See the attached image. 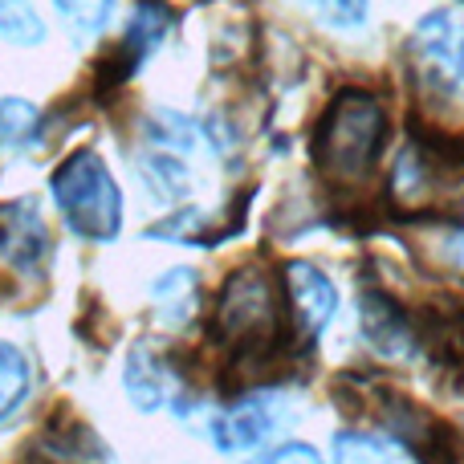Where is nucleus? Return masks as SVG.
<instances>
[{
  "label": "nucleus",
  "mask_w": 464,
  "mask_h": 464,
  "mask_svg": "<svg viewBox=\"0 0 464 464\" xmlns=\"http://www.w3.org/2000/svg\"><path fill=\"white\" fill-rule=\"evenodd\" d=\"M387 143V111L367 90H346L330 102L314 139V163L330 184H359L371 176Z\"/></svg>",
  "instance_id": "nucleus-1"
},
{
  "label": "nucleus",
  "mask_w": 464,
  "mask_h": 464,
  "mask_svg": "<svg viewBox=\"0 0 464 464\" xmlns=\"http://www.w3.org/2000/svg\"><path fill=\"white\" fill-rule=\"evenodd\" d=\"M53 200L70 228L86 240H114L122 228V196L94 151H78L57 168Z\"/></svg>",
  "instance_id": "nucleus-2"
},
{
  "label": "nucleus",
  "mask_w": 464,
  "mask_h": 464,
  "mask_svg": "<svg viewBox=\"0 0 464 464\" xmlns=\"http://www.w3.org/2000/svg\"><path fill=\"white\" fill-rule=\"evenodd\" d=\"M281 310H277V289L261 269H240L228 277L225 294L217 302V334L232 351L256 354L277 338Z\"/></svg>",
  "instance_id": "nucleus-3"
},
{
  "label": "nucleus",
  "mask_w": 464,
  "mask_h": 464,
  "mask_svg": "<svg viewBox=\"0 0 464 464\" xmlns=\"http://www.w3.org/2000/svg\"><path fill=\"white\" fill-rule=\"evenodd\" d=\"M420 82L432 90H457L464 82V16L457 8H432L416 21L408 41Z\"/></svg>",
  "instance_id": "nucleus-4"
},
{
  "label": "nucleus",
  "mask_w": 464,
  "mask_h": 464,
  "mask_svg": "<svg viewBox=\"0 0 464 464\" xmlns=\"http://www.w3.org/2000/svg\"><path fill=\"white\" fill-rule=\"evenodd\" d=\"M285 294H289V310H294L297 330H302L305 338H318L338 310L334 281H330L318 265L294 261V265H285Z\"/></svg>",
  "instance_id": "nucleus-5"
},
{
  "label": "nucleus",
  "mask_w": 464,
  "mask_h": 464,
  "mask_svg": "<svg viewBox=\"0 0 464 464\" xmlns=\"http://www.w3.org/2000/svg\"><path fill=\"white\" fill-rule=\"evenodd\" d=\"M359 322H362V338H367V346L379 359H395V362L416 359V346H420L416 326L387 294H362Z\"/></svg>",
  "instance_id": "nucleus-6"
},
{
  "label": "nucleus",
  "mask_w": 464,
  "mask_h": 464,
  "mask_svg": "<svg viewBox=\"0 0 464 464\" xmlns=\"http://www.w3.org/2000/svg\"><path fill=\"white\" fill-rule=\"evenodd\" d=\"M45 253H49V228L41 220L37 204L21 200V204L0 208V256H5V265L33 273V269H41Z\"/></svg>",
  "instance_id": "nucleus-7"
},
{
  "label": "nucleus",
  "mask_w": 464,
  "mask_h": 464,
  "mask_svg": "<svg viewBox=\"0 0 464 464\" xmlns=\"http://www.w3.org/2000/svg\"><path fill=\"white\" fill-rule=\"evenodd\" d=\"M273 432V408L265 400H240L228 411H220L212 424V440L220 452H253L256 444H265Z\"/></svg>",
  "instance_id": "nucleus-8"
},
{
  "label": "nucleus",
  "mask_w": 464,
  "mask_h": 464,
  "mask_svg": "<svg viewBox=\"0 0 464 464\" xmlns=\"http://www.w3.org/2000/svg\"><path fill=\"white\" fill-rule=\"evenodd\" d=\"M171 8L160 5V0H139V8L130 13L127 33H122V45H119V73H135L155 49L163 45V37L171 33Z\"/></svg>",
  "instance_id": "nucleus-9"
},
{
  "label": "nucleus",
  "mask_w": 464,
  "mask_h": 464,
  "mask_svg": "<svg viewBox=\"0 0 464 464\" xmlns=\"http://www.w3.org/2000/svg\"><path fill=\"white\" fill-rule=\"evenodd\" d=\"M122 383H127V395L135 408L143 411H160L163 403L176 392V375L171 367L151 351V346H135L127 359V371H122Z\"/></svg>",
  "instance_id": "nucleus-10"
},
{
  "label": "nucleus",
  "mask_w": 464,
  "mask_h": 464,
  "mask_svg": "<svg viewBox=\"0 0 464 464\" xmlns=\"http://www.w3.org/2000/svg\"><path fill=\"white\" fill-rule=\"evenodd\" d=\"M432 184H436V163L428 160L424 147L408 143L392 168V184H387L392 188V200L408 204V208H420V204H428V196H432Z\"/></svg>",
  "instance_id": "nucleus-11"
},
{
  "label": "nucleus",
  "mask_w": 464,
  "mask_h": 464,
  "mask_svg": "<svg viewBox=\"0 0 464 464\" xmlns=\"http://www.w3.org/2000/svg\"><path fill=\"white\" fill-rule=\"evenodd\" d=\"M334 464H416L395 436L375 432H338L334 436Z\"/></svg>",
  "instance_id": "nucleus-12"
},
{
  "label": "nucleus",
  "mask_w": 464,
  "mask_h": 464,
  "mask_svg": "<svg viewBox=\"0 0 464 464\" xmlns=\"http://www.w3.org/2000/svg\"><path fill=\"white\" fill-rule=\"evenodd\" d=\"M196 289H200V281L192 269H171L151 285V302L168 326H184L196 314Z\"/></svg>",
  "instance_id": "nucleus-13"
},
{
  "label": "nucleus",
  "mask_w": 464,
  "mask_h": 464,
  "mask_svg": "<svg viewBox=\"0 0 464 464\" xmlns=\"http://www.w3.org/2000/svg\"><path fill=\"white\" fill-rule=\"evenodd\" d=\"M41 114L24 98H0V151H21L33 143Z\"/></svg>",
  "instance_id": "nucleus-14"
},
{
  "label": "nucleus",
  "mask_w": 464,
  "mask_h": 464,
  "mask_svg": "<svg viewBox=\"0 0 464 464\" xmlns=\"http://www.w3.org/2000/svg\"><path fill=\"white\" fill-rule=\"evenodd\" d=\"M0 37L13 45H41L45 41V21L29 0H0Z\"/></svg>",
  "instance_id": "nucleus-15"
},
{
  "label": "nucleus",
  "mask_w": 464,
  "mask_h": 464,
  "mask_svg": "<svg viewBox=\"0 0 464 464\" xmlns=\"http://www.w3.org/2000/svg\"><path fill=\"white\" fill-rule=\"evenodd\" d=\"M24 395H29V367H24L21 351L0 343V420L13 416Z\"/></svg>",
  "instance_id": "nucleus-16"
},
{
  "label": "nucleus",
  "mask_w": 464,
  "mask_h": 464,
  "mask_svg": "<svg viewBox=\"0 0 464 464\" xmlns=\"http://www.w3.org/2000/svg\"><path fill=\"white\" fill-rule=\"evenodd\" d=\"M143 176H147V184L163 196V200H179V196L188 192V171H184V163H179L171 151L147 155V160H143Z\"/></svg>",
  "instance_id": "nucleus-17"
},
{
  "label": "nucleus",
  "mask_w": 464,
  "mask_h": 464,
  "mask_svg": "<svg viewBox=\"0 0 464 464\" xmlns=\"http://www.w3.org/2000/svg\"><path fill=\"white\" fill-rule=\"evenodd\" d=\"M314 16H318L326 29L351 33L367 24V0H302Z\"/></svg>",
  "instance_id": "nucleus-18"
},
{
  "label": "nucleus",
  "mask_w": 464,
  "mask_h": 464,
  "mask_svg": "<svg viewBox=\"0 0 464 464\" xmlns=\"http://www.w3.org/2000/svg\"><path fill=\"white\" fill-rule=\"evenodd\" d=\"M57 13L73 24V29H102L106 16H111V5L114 0H53Z\"/></svg>",
  "instance_id": "nucleus-19"
},
{
  "label": "nucleus",
  "mask_w": 464,
  "mask_h": 464,
  "mask_svg": "<svg viewBox=\"0 0 464 464\" xmlns=\"http://www.w3.org/2000/svg\"><path fill=\"white\" fill-rule=\"evenodd\" d=\"M436 256H440L452 273H464V228H444L440 237H436Z\"/></svg>",
  "instance_id": "nucleus-20"
},
{
  "label": "nucleus",
  "mask_w": 464,
  "mask_h": 464,
  "mask_svg": "<svg viewBox=\"0 0 464 464\" xmlns=\"http://www.w3.org/2000/svg\"><path fill=\"white\" fill-rule=\"evenodd\" d=\"M261 464H322V460H318V452H314L310 444H285V449H277Z\"/></svg>",
  "instance_id": "nucleus-21"
}]
</instances>
